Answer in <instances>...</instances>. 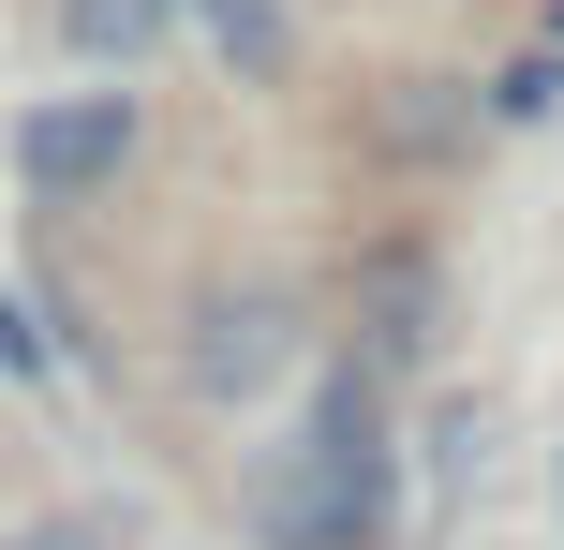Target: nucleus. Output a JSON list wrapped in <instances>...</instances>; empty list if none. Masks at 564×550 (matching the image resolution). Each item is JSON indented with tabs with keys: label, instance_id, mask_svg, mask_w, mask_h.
Wrapping results in <instances>:
<instances>
[{
	"label": "nucleus",
	"instance_id": "obj_4",
	"mask_svg": "<svg viewBox=\"0 0 564 550\" xmlns=\"http://www.w3.org/2000/svg\"><path fill=\"white\" fill-rule=\"evenodd\" d=\"M357 313H371V357H357V373H416V357H431V268L416 254H371V298H357Z\"/></svg>",
	"mask_w": 564,
	"mask_h": 550
},
{
	"label": "nucleus",
	"instance_id": "obj_3",
	"mask_svg": "<svg viewBox=\"0 0 564 550\" xmlns=\"http://www.w3.org/2000/svg\"><path fill=\"white\" fill-rule=\"evenodd\" d=\"M297 357V313H282L268 283H238V298H208L194 313V402H253V387Z\"/></svg>",
	"mask_w": 564,
	"mask_h": 550
},
{
	"label": "nucleus",
	"instance_id": "obj_5",
	"mask_svg": "<svg viewBox=\"0 0 564 550\" xmlns=\"http://www.w3.org/2000/svg\"><path fill=\"white\" fill-rule=\"evenodd\" d=\"M164 30H178V0H59V45H75V60H105V75H134Z\"/></svg>",
	"mask_w": 564,
	"mask_h": 550
},
{
	"label": "nucleus",
	"instance_id": "obj_2",
	"mask_svg": "<svg viewBox=\"0 0 564 550\" xmlns=\"http://www.w3.org/2000/svg\"><path fill=\"white\" fill-rule=\"evenodd\" d=\"M15 164L45 179V194H89V179L134 164V89H75V105H30L15 119Z\"/></svg>",
	"mask_w": 564,
	"mask_h": 550
},
{
	"label": "nucleus",
	"instance_id": "obj_7",
	"mask_svg": "<svg viewBox=\"0 0 564 550\" xmlns=\"http://www.w3.org/2000/svg\"><path fill=\"white\" fill-rule=\"evenodd\" d=\"M0 550H105L89 521H30V536H0Z\"/></svg>",
	"mask_w": 564,
	"mask_h": 550
},
{
	"label": "nucleus",
	"instance_id": "obj_1",
	"mask_svg": "<svg viewBox=\"0 0 564 550\" xmlns=\"http://www.w3.org/2000/svg\"><path fill=\"white\" fill-rule=\"evenodd\" d=\"M387 521V432H371V373H327L297 446L268 462V536L282 550H357Z\"/></svg>",
	"mask_w": 564,
	"mask_h": 550
},
{
	"label": "nucleus",
	"instance_id": "obj_6",
	"mask_svg": "<svg viewBox=\"0 0 564 550\" xmlns=\"http://www.w3.org/2000/svg\"><path fill=\"white\" fill-rule=\"evenodd\" d=\"M178 30H208L238 75H282V60H297V15H282V0H178Z\"/></svg>",
	"mask_w": 564,
	"mask_h": 550
}]
</instances>
